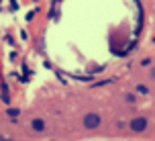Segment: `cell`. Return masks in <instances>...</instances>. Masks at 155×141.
Wrapping results in <instances>:
<instances>
[{"label":"cell","instance_id":"obj_1","mask_svg":"<svg viewBox=\"0 0 155 141\" xmlns=\"http://www.w3.org/2000/svg\"><path fill=\"white\" fill-rule=\"evenodd\" d=\"M147 125H149V121L145 117H135L131 123H129L131 131H135V133H143V131H147Z\"/></svg>","mask_w":155,"mask_h":141},{"label":"cell","instance_id":"obj_2","mask_svg":"<svg viewBox=\"0 0 155 141\" xmlns=\"http://www.w3.org/2000/svg\"><path fill=\"white\" fill-rule=\"evenodd\" d=\"M100 123H102V117L96 115V112H88L84 117V127L86 129H96V127H100Z\"/></svg>","mask_w":155,"mask_h":141},{"label":"cell","instance_id":"obj_3","mask_svg":"<svg viewBox=\"0 0 155 141\" xmlns=\"http://www.w3.org/2000/svg\"><path fill=\"white\" fill-rule=\"evenodd\" d=\"M31 127L35 129V131H37V133H43V131H45V123H43L41 119H33Z\"/></svg>","mask_w":155,"mask_h":141},{"label":"cell","instance_id":"obj_4","mask_svg":"<svg viewBox=\"0 0 155 141\" xmlns=\"http://www.w3.org/2000/svg\"><path fill=\"white\" fill-rule=\"evenodd\" d=\"M124 98H127V102H135V100H137V96H135V94H127Z\"/></svg>","mask_w":155,"mask_h":141},{"label":"cell","instance_id":"obj_5","mask_svg":"<svg viewBox=\"0 0 155 141\" xmlns=\"http://www.w3.org/2000/svg\"><path fill=\"white\" fill-rule=\"evenodd\" d=\"M8 115H10V117H16V115H18V110H16V109H8Z\"/></svg>","mask_w":155,"mask_h":141},{"label":"cell","instance_id":"obj_6","mask_svg":"<svg viewBox=\"0 0 155 141\" xmlns=\"http://www.w3.org/2000/svg\"><path fill=\"white\" fill-rule=\"evenodd\" d=\"M137 90H139L141 94H147V92H149V90H147V88H145V86H137Z\"/></svg>","mask_w":155,"mask_h":141},{"label":"cell","instance_id":"obj_7","mask_svg":"<svg viewBox=\"0 0 155 141\" xmlns=\"http://www.w3.org/2000/svg\"><path fill=\"white\" fill-rule=\"evenodd\" d=\"M151 80H153V82H155V65H153V68H151Z\"/></svg>","mask_w":155,"mask_h":141},{"label":"cell","instance_id":"obj_8","mask_svg":"<svg viewBox=\"0 0 155 141\" xmlns=\"http://www.w3.org/2000/svg\"><path fill=\"white\" fill-rule=\"evenodd\" d=\"M4 141H12V139H8V137H4Z\"/></svg>","mask_w":155,"mask_h":141},{"label":"cell","instance_id":"obj_9","mask_svg":"<svg viewBox=\"0 0 155 141\" xmlns=\"http://www.w3.org/2000/svg\"><path fill=\"white\" fill-rule=\"evenodd\" d=\"M0 141H4V137H2V135H0Z\"/></svg>","mask_w":155,"mask_h":141}]
</instances>
